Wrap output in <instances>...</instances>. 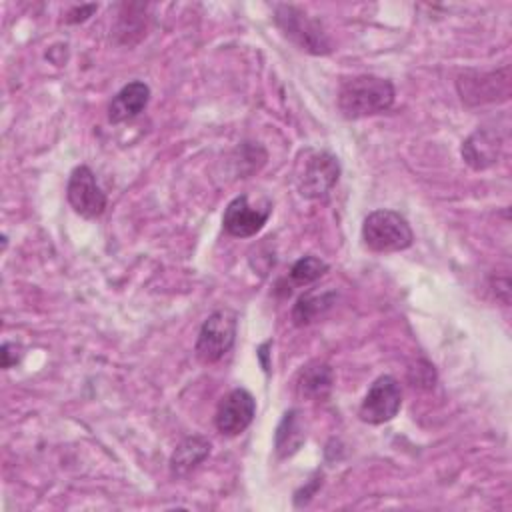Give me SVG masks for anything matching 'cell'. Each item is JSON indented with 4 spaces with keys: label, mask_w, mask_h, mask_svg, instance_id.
I'll return each mask as SVG.
<instances>
[{
    "label": "cell",
    "mask_w": 512,
    "mask_h": 512,
    "mask_svg": "<svg viewBox=\"0 0 512 512\" xmlns=\"http://www.w3.org/2000/svg\"><path fill=\"white\" fill-rule=\"evenodd\" d=\"M498 150H500V140L496 138V134L490 130L478 128L462 144V158L470 168L484 170L496 162Z\"/></svg>",
    "instance_id": "12"
},
{
    "label": "cell",
    "mask_w": 512,
    "mask_h": 512,
    "mask_svg": "<svg viewBox=\"0 0 512 512\" xmlns=\"http://www.w3.org/2000/svg\"><path fill=\"white\" fill-rule=\"evenodd\" d=\"M362 240L368 250L388 254L410 248L414 242V232L400 212L382 208L364 218Z\"/></svg>",
    "instance_id": "3"
},
{
    "label": "cell",
    "mask_w": 512,
    "mask_h": 512,
    "mask_svg": "<svg viewBox=\"0 0 512 512\" xmlns=\"http://www.w3.org/2000/svg\"><path fill=\"white\" fill-rule=\"evenodd\" d=\"M306 432L298 410H288L276 428V452L280 458L292 456L304 442Z\"/></svg>",
    "instance_id": "16"
},
{
    "label": "cell",
    "mask_w": 512,
    "mask_h": 512,
    "mask_svg": "<svg viewBox=\"0 0 512 512\" xmlns=\"http://www.w3.org/2000/svg\"><path fill=\"white\" fill-rule=\"evenodd\" d=\"M274 22L282 30V34L292 40L300 50L310 54H330L332 42L322 30L320 22L312 20L306 12L296 6L280 4L274 8Z\"/></svg>",
    "instance_id": "4"
},
{
    "label": "cell",
    "mask_w": 512,
    "mask_h": 512,
    "mask_svg": "<svg viewBox=\"0 0 512 512\" xmlns=\"http://www.w3.org/2000/svg\"><path fill=\"white\" fill-rule=\"evenodd\" d=\"M98 10L96 4H88V6H74L68 16H66V22L70 24H78V22H84L88 16H92L94 12Z\"/></svg>",
    "instance_id": "18"
},
{
    "label": "cell",
    "mask_w": 512,
    "mask_h": 512,
    "mask_svg": "<svg viewBox=\"0 0 512 512\" xmlns=\"http://www.w3.org/2000/svg\"><path fill=\"white\" fill-rule=\"evenodd\" d=\"M0 356H2V368H10L14 366L18 360H20V354H18V346L12 344V342H4L2 348H0Z\"/></svg>",
    "instance_id": "19"
},
{
    "label": "cell",
    "mask_w": 512,
    "mask_h": 512,
    "mask_svg": "<svg viewBox=\"0 0 512 512\" xmlns=\"http://www.w3.org/2000/svg\"><path fill=\"white\" fill-rule=\"evenodd\" d=\"M210 454V442L202 436L184 438L170 456L172 476H184L194 470Z\"/></svg>",
    "instance_id": "14"
},
{
    "label": "cell",
    "mask_w": 512,
    "mask_h": 512,
    "mask_svg": "<svg viewBox=\"0 0 512 512\" xmlns=\"http://www.w3.org/2000/svg\"><path fill=\"white\" fill-rule=\"evenodd\" d=\"M402 406V388L394 376H380L372 382L366 396L360 402L358 416L366 424L390 422Z\"/></svg>",
    "instance_id": "6"
},
{
    "label": "cell",
    "mask_w": 512,
    "mask_h": 512,
    "mask_svg": "<svg viewBox=\"0 0 512 512\" xmlns=\"http://www.w3.org/2000/svg\"><path fill=\"white\" fill-rule=\"evenodd\" d=\"M256 416V400L244 388L230 390L216 408L214 426L224 436H238L242 434Z\"/></svg>",
    "instance_id": "9"
},
{
    "label": "cell",
    "mask_w": 512,
    "mask_h": 512,
    "mask_svg": "<svg viewBox=\"0 0 512 512\" xmlns=\"http://www.w3.org/2000/svg\"><path fill=\"white\" fill-rule=\"evenodd\" d=\"M270 212L272 204L266 198L252 204L248 194H240L228 202L222 216V226L234 238H250L264 228Z\"/></svg>",
    "instance_id": "7"
},
{
    "label": "cell",
    "mask_w": 512,
    "mask_h": 512,
    "mask_svg": "<svg viewBox=\"0 0 512 512\" xmlns=\"http://www.w3.org/2000/svg\"><path fill=\"white\" fill-rule=\"evenodd\" d=\"M328 272V264L316 256H302L290 268V280L298 286H306L316 282Z\"/></svg>",
    "instance_id": "17"
},
{
    "label": "cell",
    "mask_w": 512,
    "mask_h": 512,
    "mask_svg": "<svg viewBox=\"0 0 512 512\" xmlns=\"http://www.w3.org/2000/svg\"><path fill=\"white\" fill-rule=\"evenodd\" d=\"M332 384H334V372L324 362H312V364L304 366L296 380L298 394L308 400L326 398L332 390Z\"/></svg>",
    "instance_id": "13"
},
{
    "label": "cell",
    "mask_w": 512,
    "mask_h": 512,
    "mask_svg": "<svg viewBox=\"0 0 512 512\" xmlns=\"http://www.w3.org/2000/svg\"><path fill=\"white\" fill-rule=\"evenodd\" d=\"M148 100H150L148 84L140 80L128 82L120 92H116V96L108 104V122L120 124L136 118L148 106Z\"/></svg>",
    "instance_id": "11"
},
{
    "label": "cell",
    "mask_w": 512,
    "mask_h": 512,
    "mask_svg": "<svg viewBox=\"0 0 512 512\" xmlns=\"http://www.w3.org/2000/svg\"><path fill=\"white\" fill-rule=\"evenodd\" d=\"M394 96L396 90L390 80L372 74H360L340 84L338 110L348 120H360L386 112L392 106Z\"/></svg>",
    "instance_id": "1"
},
{
    "label": "cell",
    "mask_w": 512,
    "mask_h": 512,
    "mask_svg": "<svg viewBox=\"0 0 512 512\" xmlns=\"http://www.w3.org/2000/svg\"><path fill=\"white\" fill-rule=\"evenodd\" d=\"M340 176L338 158L324 150H304L294 168V182L300 196L322 200L336 186Z\"/></svg>",
    "instance_id": "2"
},
{
    "label": "cell",
    "mask_w": 512,
    "mask_h": 512,
    "mask_svg": "<svg viewBox=\"0 0 512 512\" xmlns=\"http://www.w3.org/2000/svg\"><path fill=\"white\" fill-rule=\"evenodd\" d=\"M336 294L330 290H308L306 294H302L294 308H292V320L296 326H306L310 322H314L318 316H322L334 302Z\"/></svg>",
    "instance_id": "15"
},
{
    "label": "cell",
    "mask_w": 512,
    "mask_h": 512,
    "mask_svg": "<svg viewBox=\"0 0 512 512\" xmlns=\"http://www.w3.org/2000/svg\"><path fill=\"white\" fill-rule=\"evenodd\" d=\"M236 328H238V320L236 314L228 308L224 310H216L212 312L196 338V358L202 364H214L218 362L234 344L236 340Z\"/></svg>",
    "instance_id": "5"
},
{
    "label": "cell",
    "mask_w": 512,
    "mask_h": 512,
    "mask_svg": "<svg viewBox=\"0 0 512 512\" xmlns=\"http://www.w3.org/2000/svg\"><path fill=\"white\" fill-rule=\"evenodd\" d=\"M508 66L496 72H480V74H462L458 78V92L462 102L466 104H482L508 98Z\"/></svg>",
    "instance_id": "10"
},
{
    "label": "cell",
    "mask_w": 512,
    "mask_h": 512,
    "mask_svg": "<svg viewBox=\"0 0 512 512\" xmlns=\"http://www.w3.org/2000/svg\"><path fill=\"white\" fill-rule=\"evenodd\" d=\"M66 198L74 212L84 218H98L106 210V194L98 186L94 172L84 164L70 172Z\"/></svg>",
    "instance_id": "8"
}]
</instances>
